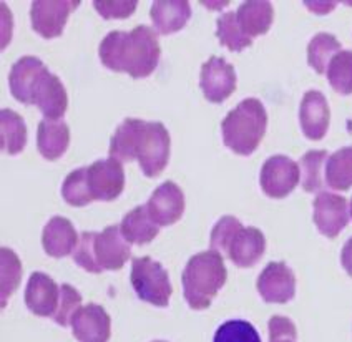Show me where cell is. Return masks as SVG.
I'll list each match as a JSON object with an SVG mask.
<instances>
[{
    "label": "cell",
    "mask_w": 352,
    "mask_h": 342,
    "mask_svg": "<svg viewBox=\"0 0 352 342\" xmlns=\"http://www.w3.org/2000/svg\"><path fill=\"white\" fill-rule=\"evenodd\" d=\"M98 54L107 69L125 71L131 78H146L157 69L162 47L157 32L138 25L131 32H110L100 43Z\"/></svg>",
    "instance_id": "6da1fadb"
},
{
    "label": "cell",
    "mask_w": 352,
    "mask_h": 342,
    "mask_svg": "<svg viewBox=\"0 0 352 342\" xmlns=\"http://www.w3.org/2000/svg\"><path fill=\"white\" fill-rule=\"evenodd\" d=\"M228 271L223 254L214 249L198 253L188 261L183 271V291L191 309L210 308L219 289L225 286Z\"/></svg>",
    "instance_id": "7a4b0ae2"
},
{
    "label": "cell",
    "mask_w": 352,
    "mask_h": 342,
    "mask_svg": "<svg viewBox=\"0 0 352 342\" xmlns=\"http://www.w3.org/2000/svg\"><path fill=\"white\" fill-rule=\"evenodd\" d=\"M267 126V113L258 98H246L221 123L225 145L236 155L254 153Z\"/></svg>",
    "instance_id": "3957f363"
},
{
    "label": "cell",
    "mask_w": 352,
    "mask_h": 342,
    "mask_svg": "<svg viewBox=\"0 0 352 342\" xmlns=\"http://www.w3.org/2000/svg\"><path fill=\"white\" fill-rule=\"evenodd\" d=\"M130 280L140 299L158 308H166L173 288L166 269L160 262L153 261L150 256L135 258Z\"/></svg>",
    "instance_id": "277c9868"
},
{
    "label": "cell",
    "mask_w": 352,
    "mask_h": 342,
    "mask_svg": "<svg viewBox=\"0 0 352 342\" xmlns=\"http://www.w3.org/2000/svg\"><path fill=\"white\" fill-rule=\"evenodd\" d=\"M170 133L160 122H146L138 145L137 160L143 174L148 178L160 176L170 160Z\"/></svg>",
    "instance_id": "5b68a950"
},
{
    "label": "cell",
    "mask_w": 352,
    "mask_h": 342,
    "mask_svg": "<svg viewBox=\"0 0 352 342\" xmlns=\"http://www.w3.org/2000/svg\"><path fill=\"white\" fill-rule=\"evenodd\" d=\"M299 178H301V170L298 163L284 155H276V157L267 158L263 165L259 183L267 196L279 200L294 192Z\"/></svg>",
    "instance_id": "8992f818"
},
{
    "label": "cell",
    "mask_w": 352,
    "mask_h": 342,
    "mask_svg": "<svg viewBox=\"0 0 352 342\" xmlns=\"http://www.w3.org/2000/svg\"><path fill=\"white\" fill-rule=\"evenodd\" d=\"M87 180L94 201H113L125 188V171L113 158L98 160L87 166Z\"/></svg>",
    "instance_id": "52a82bcc"
},
{
    "label": "cell",
    "mask_w": 352,
    "mask_h": 342,
    "mask_svg": "<svg viewBox=\"0 0 352 342\" xmlns=\"http://www.w3.org/2000/svg\"><path fill=\"white\" fill-rule=\"evenodd\" d=\"M199 87L208 102L223 103L236 90V71L225 58L211 57L201 67Z\"/></svg>",
    "instance_id": "ba28073f"
},
{
    "label": "cell",
    "mask_w": 352,
    "mask_h": 342,
    "mask_svg": "<svg viewBox=\"0 0 352 342\" xmlns=\"http://www.w3.org/2000/svg\"><path fill=\"white\" fill-rule=\"evenodd\" d=\"M32 105H37L45 120H60L69 109V95L57 75L43 71L32 91Z\"/></svg>",
    "instance_id": "9c48e42d"
},
{
    "label": "cell",
    "mask_w": 352,
    "mask_h": 342,
    "mask_svg": "<svg viewBox=\"0 0 352 342\" xmlns=\"http://www.w3.org/2000/svg\"><path fill=\"white\" fill-rule=\"evenodd\" d=\"M80 5V0L65 2H32V27L43 38L60 37L70 14Z\"/></svg>",
    "instance_id": "30bf717a"
},
{
    "label": "cell",
    "mask_w": 352,
    "mask_h": 342,
    "mask_svg": "<svg viewBox=\"0 0 352 342\" xmlns=\"http://www.w3.org/2000/svg\"><path fill=\"white\" fill-rule=\"evenodd\" d=\"M258 291L266 302L286 304L296 294V277L293 269L284 262H270L258 277Z\"/></svg>",
    "instance_id": "8fae6325"
},
{
    "label": "cell",
    "mask_w": 352,
    "mask_h": 342,
    "mask_svg": "<svg viewBox=\"0 0 352 342\" xmlns=\"http://www.w3.org/2000/svg\"><path fill=\"white\" fill-rule=\"evenodd\" d=\"M145 206L158 226H171L183 216L185 194L176 183L165 181L151 193Z\"/></svg>",
    "instance_id": "7c38bea8"
},
{
    "label": "cell",
    "mask_w": 352,
    "mask_h": 342,
    "mask_svg": "<svg viewBox=\"0 0 352 342\" xmlns=\"http://www.w3.org/2000/svg\"><path fill=\"white\" fill-rule=\"evenodd\" d=\"M314 223L324 236H338L349 223V209L346 198L322 192L314 200Z\"/></svg>",
    "instance_id": "4fadbf2b"
},
{
    "label": "cell",
    "mask_w": 352,
    "mask_h": 342,
    "mask_svg": "<svg viewBox=\"0 0 352 342\" xmlns=\"http://www.w3.org/2000/svg\"><path fill=\"white\" fill-rule=\"evenodd\" d=\"M74 337L78 342H107L111 334V319L98 304L82 306L72 317Z\"/></svg>",
    "instance_id": "5bb4252c"
},
{
    "label": "cell",
    "mask_w": 352,
    "mask_h": 342,
    "mask_svg": "<svg viewBox=\"0 0 352 342\" xmlns=\"http://www.w3.org/2000/svg\"><path fill=\"white\" fill-rule=\"evenodd\" d=\"M94 249L98 266L108 271L122 269L131 254L130 242L125 240L118 226H108L102 233H97Z\"/></svg>",
    "instance_id": "9a60e30c"
},
{
    "label": "cell",
    "mask_w": 352,
    "mask_h": 342,
    "mask_svg": "<svg viewBox=\"0 0 352 342\" xmlns=\"http://www.w3.org/2000/svg\"><path fill=\"white\" fill-rule=\"evenodd\" d=\"M25 304L35 316H55L60 304L57 282L43 273H32L25 289Z\"/></svg>",
    "instance_id": "2e32d148"
},
{
    "label": "cell",
    "mask_w": 352,
    "mask_h": 342,
    "mask_svg": "<svg viewBox=\"0 0 352 342\" xmlns=\"http://www.w3.org/2000/svg\"><path fill=\"white\" fill-rule=\"evenodd\" d=\"M329 120L331 111L326 97L318 90L307 91L299 109V122L304 135L309 140H322L329 128Z\"/></svg>",
    "instance_id": "e0dca14e"
},
{
    "label": "cell",
    "mask_w": 352,
    "mask_h": 342,
    "mask_svg": "<svg viewBox=\"0 0 352 342\" xmlns=\"http://www.w3.org/2000/svg\"><path fill=\"white\" fill-rule=\"evenodd\" d=\"M80 236L75 231L70 220L63 216H55L47 223L42 234V244L45 253L52 258L69 256L75 251Z\"/></svg>",
    "instance_id": "ac0fdd59"
},
{
    "label": "cell",
    "mask_w": 352,
    "mask_h": 342,
    "mask_svg": "<svg viewBox=\"0 0 352 342\" xmlns=\"http://www.w3.org/2000/svg\"><path fill=\"white\" fill-rule=\"evenodd\" d=\"M45 70V63L37 57H22L15 62L9 75L10 91L15 100L32 105V91L38 77Z\"/></svg>",
    "instance_id": "d6986e66"
},
{
    "label": "cell",
    "mask_w": 352,
    "mask_h": 342,
    "mask_svg": "<svg viewBox=\"0 0 352 342\" xmlns=\"http://www.w3.org/2000/svg\"><path fill=\"white\" fill-rule=\"evenodd\" d=\"M264 249L266 240L258 228H241L228 248V258L239 268H251L261 260Z\"/></svg>",
    "instance_id": "ffe728a7"
},
{
    "label": "cell",
    "mask_w": 352,
    "mask_h": 342,
    "mask_svg": "<svg viewBox=\"0 0 352 342\" xmlns=\"http://www.w3.org/2000/svg\"><path fill=\"white\" fill-rule=\"evenodd\" d=\"M151 21L160 34L170 35L182 30L191 19V5L186 0H171V2L151 3Z\"/></svg>",
    "instance_id": "44dd1931"
},
{
    "label": "cell",
    "mask_w": 352,
    "mask_h": 342,
    "mask_svg": "<svg viewBox=\"0 0 352 342\" xmlns=\"http://www.w3.org/2000/svg\"><path fill=\"white\" fill-rule=\"evenodd\" d=\"M70 143V128L62 120H42L38 123L37 146L40 155L55 161L65 153Z\"/></svg>",
    "instance_id": "7402d4cb"
},
{
    "label": "cell",
    "mask_w": 352,
    "mask_h": 342,
    "mask_svg": "<svg viewBox=\"0 0 352 342\" xmlns=\"http://www.w3.org/2000/svg\"><path fill=\"white\" fill-rule=\"evenodd\" d=\"M145 123L138 118H125L118 126L110 141V158L120 163L137 160L140 137L145 128Z\"/></svg>",
    "instance_id": "603a6c76"
},
{
    "label": "cell",
    "mask_w": 352,
    "mask_h": 342,
    "mask_svg": "<svg viewBox=\"0 0 352 342\" xmlns=\"http://www.w3.org/2000/svg\"><path fill=\"white\" fill-rule=\"evenodd\" d=\"M239 27L250 38L266 34L273 25L274 10L271 2H243L236 12Z\"/></svg>",
    "instance_id": "cb8c5ba5"
},
{
    "label": "cell",
    "mask_w": 352,
    "mask_h": 342,
    "mask_svg": "<svg viewBox=\"0 0 352 342\" xmlns=\"http://www.w3.org/2000/svg\"><path fill=\"white\" fill-rule=\"evenodd\" d=\"M120 229H122L123 236L130 244L133 242V244L138 246L151 242L160 233V226L151 220L146 206H137V208L125 214L122 225H120Z\"/></svg>",
    "instance_id": "d4e9b609"
},
{
    "label": "cell",
    "mask_w": 352,
    "mask_h": 342,
    "mask_svg": "<svg viewBox=\"0 0 352 342\" xmlns=\"http://www.w3.org/2000/svg\"><path fill=\"white\" fill-rule=\"evenodd\" d=\"M27 126L23 118L14 110L0 111V145L9 155H17L25 148Z\"/></svg>",
    "instance_id": "484cf974"
},
{
    "label": "cell",
    "mask_w": 352,
    "mask_h": 342,
    "mask_svg": "<svg viewBox=\"0 0 352 342\" xmlns=\"http://www.w3.org/2000/svg\"><path fill=\"white\" fill-rule=\"evenodd\" d=\"M326 183L336 192H347L352 186V146L336 151L327 158Z\"/></svg>",
    "instance_id": "4316f807"
},
{
    "label": "cell",
    "mask_w": 352,
    "mask_h": 342,
    "mask_svg": "<svg viewBox=\"0 0 352 342\" xmlns=\"http://www.w3.org/2000/svg\"><path fill=\"white\" fill-rule=\"evenodd\" d=\"M341 52V43L333 34H318L307 45V62L318 73L327 71L331 60Z\"/></svg>",
    "instance_id": "83f0119b"
},
{
    "label": "cell",
    "mask_w": 352,
    "mask_h": 342,
    "mask_svg": "<svg viewBox=\"0 0 352 342\" xmlns=\"http://www.w3.org/2000/svg\"><path fill=\"white\" fill-rule=\"evenodd\" d=\"M216 37L219 38V43L225 45L231 52H241L246 47L253 43V38H250L239 27L238 19L233 12L223 14L216 22Z\"/></svg>",
    "instance_id": "f1b7e54d"
},
{
    "label": "cell",
    "mask_w": 352,
    "mask_h": 342,
    "mask_svg": "<svg viewBox=\"0 0 352 342\" xmlns=\"http://www.w3.org/2000/svg\"><path fill=\"white\" fill-rule=\"evenodd\" d=\"M327 160L326 150H311L299 161V170L302 173L304 192L314 193L324 186L322 165Z\"/></svg>",
    "instance_id": "f546056e"
},
{
    "label": "cell",
    "mask_w": 352,
    "mask_h": 342,
    "mask_svg": "<svg viewBox=\"0 0 352 342\" xmlns=\"http://www.w3.org/2000/svg\"><path fill=\"white\" fill-rule=\"evenodd\" d=\"M327 80L338 93H352V50H342L334 55L327 67Z\"/></svg>",
    "instance_id": "4dcf8cb0"
},
{
    "label": "cell",
    "mask_w": 352,
    "mask_h": 342,
    "mask_svg": "<svg viewBox=\"0 0 352 342\" xmlns=\"http://www.w3.org/2000/svg\"><path fill=\"white\" fill-rule=\"evenodd\" d=\"M62 196L70 206H75V208L87 206L88 203L94 201L90 188H88L87 168H78L72 171L69 176L65 178L62 186Z\"/></svg>",
    "instance_id": "1f68e13d"
},
{
    "label": "cell",
    "mask_w": 352,
    "mask_h": 342,
    "mask_svg": "<svg viewBox=\"0 0 352 342\" xmlns=\"http://www.w3.org/2000/svg\"><path fill=\"white\" fill-rule=\"evenodd\" d=\"M0 262H2V306L7 304V299L17 291L22 281V264L19 256L9 248L0 249Z\"/></svg>",
    "instance_id": "d6a6232c"
},
{
    "label": "cell",
    "mask_w": 352,
    "mask_h": 342,
    "mask_svg": "<svg viewBox=\"0 0 352 342\" xmlns=\"http://www.w3.org/2000/svg\"><path fill=\"white\" fill-rule=\"evenodd\" d=\"M213 342H261V337L253 324L236 319L219 326Z\"/></svg>",
    "instance_id": "836d02e7"
},
{
    "label": "cell",
    "mask_w": 352,
    "mask_h": 342,
    "mask_svg": "<svg viewBox=\"0 0 352 342\" xmlns=\"http://www.w3.org/2000/svg\"><path fill=\"white\" fill-rule=\"evenodd\" d=\"M241 221L236 220L234 216H223L211 231V249H214L219 254H228L231 241L234 240L236 234L241 231Z\"/></svg>",
    "instance_id": "e575fe53"
},
{
    "label": "cell",
    "mask_w": 352,
    "mask_h": 342,
    "mask_svg": "<svg viewBox=\"0 0 352 342\" xmlns=\"http://www.w3.org/2000/svg\"><path fill=\"white\" fill-rule=\"evenodd\" d=\"M80 308H82V296H80V293L74 288V286L63 284L62 288H60L58 309L54 316L55 322L63 326V328H67L72 322V317L75 316V312H77Z\"/></svg>",
    "instance_id": "d590c367"
},
{
    "label": "cell",
    "mask_w": 352,
    "mask_h": 342,
    "mask_svg": "<svg viewBox=\"0 0 352 342\" xmlns=\"http://www.w3.org/2000/svg\"><path fill=\"white\" fill-rule=\"evenodd\" d=\"M95 238H97V233L94 231H85L80 234V241L77 248H75V251L72 253V256H74V261L77 262L78 266H82L85 271L98 274L102 273L103 269L100 268L97 258H95Z\"/></svg>",
    "instance_id": "8d00e7d4"
},
{
    "label": "cell",
    "mask_w": 352,
    "mask_h": 342,
    "mask_svg": "<svg viewBox=\"0 0 352 342\" xmlns=\"http://www.w3.org/2000/svg\"><path fill=\"white\" fill-rule=\"evenodd\" d=\"M94 7L103 19H126L137 10L138 2L137 0H131V2L130 0H126V2H123V0H118V2L103 0V2H100L97 0V2H94Z\"/></svg>",
    "instance_id": "74e56055"
},
{
    "label": "cell",
    "mask_w": 352,
    "mask_h": 342,
    "mask_svg": "<svg viewBox=\"0 0 352 342\" xmlns=\"http://www.w3.org/2000/svg\"><path fill=\"white\" fill-rule=\"evenodd\" d=\"M270 342H296L298 332L293 321L283 316H273L270 319Z\"/></svg>",
    "instance_id": "f35d334b"
},
{
    "label": "cell",
    "mask_w": 352,
    "mask_h": 342,
    "mask_svg": "<svg viewBox=\"0 0 352 342\" xmlns=\"http://www.w3.org/2000/svg\"><path fill=\"white\" fill-rule=\"evenodd\" d=\"M341 262L347 274L352 276V238L346 242V244H344L342 253H341Z\"/></svg>",
    "instance_id": "ab89813d"
},
{
    "label": "cell",
    "mask_w": 352,
    "mask_h": 342,
    "mask_svg": "<svg viewBox=\"0 0 352 342\" xmlns=\"http://www.w3.org/2000/svg\"><path fill=\"white\" fill-rule=\"evenodd\" d=\"M306 5L309 7V9H313L316 14H327V12L334 9L336 3L334 2H331V3H309L307 2Z\"/></svg>",
    "instance_id": "60d3db41"
},
{
    "label": "cell",
    "mask_w": 352,
    "mask_h": 342,
    "mask_svg": "<svg viewBox=\"0 0 352 342\" xmlns=\"http://www.w3.org/2000/svg\"><path fill=\"white\" fill-rule=\"evenodd\" d=\"M351 218H352V200H351Z\"/></svg>",
    "instance_id": "b9f144b4"
},
{
    "label": "cell",
    "mask_w": 352,
    "mask_h": 342,
    "mask_svg": "<svg viewBox=\"0 0 352 342\" xmlns=\"http://www.w3.org/2000/svg\"><path fill=\"white\" fill-rule=\"evenodd\" d=\"M153 342H165V341H153Z\"/></svg>",
    "instance_id": "7bdbcfd3"
}]
</instances>
